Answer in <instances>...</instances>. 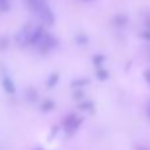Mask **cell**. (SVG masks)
<instances>
[{
  "label": "cell",
  "mask_w": 150,
  "mask_h": 150,
  "mask_svg": "<svg viewBox=\"0 0 150 150\" xmlns=\"http://www.w3.org/2000/svg\"><path fill=\"white\" fill-rule=\"evenodd\" d=\"M32 11L37 15L39 20L42 24H45V25H52V24L54 23V16H53V13H52L51 8L45 4V1H42V3L37 4L36 7H33Z\"/></svg>",
  "instance_id": "obj_1"
},
{
  "label": "cell",
  "mask_w": 150,
  "mask_h": 150,
  "mask_svg": "<svg viewBox=\"0 0 150 150\" xmlns=\"http://www.w3.org/2000/svg\"><path fill=\"white\" fill-rule=\"evenodd\" d=\"M57 45V40L54 39L53 36H51V35L45 33L44 35V37L41 39V41L37 44V47H39V51L40 53H47L48 51H51L52 48H54V47Z\"/></svg>",
  "instance_id": "obj_2"
},
{
  "label": "cell",
  "mask_w": 150,
  "mask_h": 150,
  "mask_svg": "<svg viewBox=\"0 0 150 150\" xmlns=\"http://www.w3.org/2000/svg\"><path fill=\"white\" fill-rule=\"evenodd\" d=\"M44 35H45V31H44V27L42 25H37V27H35V28H32L31 33H29L28 44H31V45H37V44L41 41L42 37H44Z\"/></svg>",
  "instance_id": "obj_3"
},
{
  "label": "cell",
  "mask_w": 150,
  "mask_h": 150,
  "mask_svg": "<svg viewBox=\"0 0 150 150\" xmlns=\"http://www.w3.org/2000/svg\"><path fill=\"white\" fill-rule=\"evenodd\" d=\"M82 120L80 118V117H77L76 114H69L68 117L65 118V121H64V127H65L67 132H74L77 129V127L81 125Z\"/></svg>",
  "instance_id": "obj_4"
},
{
  "label": "cell",
  "mask_w": 150,
  "mask_h": 150,
  "mask_svg": "<svg viewBox=\"0 0 150 150\" xmlns=\"http://www.w3.org/2000/svg\"><path fill=\"white\" fill-rule=\"evenodd\" d=\"M32 28H29V27H25V28H23L21 31L19 32V33L16 35V42L17 45L20 47H24L27 45L29 42V33H31Z\"/></svg>",
  "instance_id": "obj_5"
},
{
  "label": "cell",
  "mask_w": 150,
  "mask_h": 150,
  "mask_svg": "<svg viewBox=\"0 0 150 150\" xmlns=\"http://www.w3.org/2000/svg\"><path fill=\"white\" fill-rule=\"evenodd\" d=\"M1 85H3L4 91H6L8 94H13V93H15V91H16L13 81H12V80L9 79V77H4L3 81H1Z\"/></svg>",
  "instance_id": "obj_6"
},
{
  "label": "cell",
  "mask_w": 150,
  "mask_h": 150,
  "mask_svg": "<svg viewBox=\"0 0 150 150\" xmlns=\"http://www.w3.org/2000/svg\"><path fill=\"white\" fill-rule=\"evenodd\" d=\"M27 98H28L29 102H36L37 98H39V96H37V92L35 91V89H28V92H27Z\"/></svg>",
  "instance_id": "obj_7"
},
{
  "label": "cell",
  "mask_w": 150,
  "mask_h": 150,
  "mask_svg": "<svg viewBox=\"0 0 150 150\" xmlns=\"http://www.w3.org/2000/svg\"><path fill=\"white\" fill-rule=\"evenodd\" d=\"M53 108H54V102L52 101V100H45L41 105V110H44V112H49Z\"/></svg>",
  "instance_id": "obj_8"
},
{
  "label": "cell",
  "mask_w": 150,
  "mask_h": 150,
  "mask_svg": "<svg viewBox=\"0 0 150 150\" xmlns=\"http://www.w3.org/2000/svg\"><path fill=\"white\" fill-rule=\"evenodd\" d=\"M89 79H79V80H74L73 82H72V86H74V88H79V86H84V85H88L89 84Z\"/></svg>",
  "instance_id": "obj_9"
},
{
  "label": "cell",
  "mask_w": 150,
  "mask_h": 150,
  "mask_svg": "<svg viewBox=\"0 0 150 150\" xmlns=\"http://www.w3.org/2000/svg\"><path fill=\"white\" fill-rule=\"evenodd\" d=\"M57 81H59V74L52 73L51 76H49V79H48V88H53L54 85L57 84Z\"/></svg>",
  "instance_id": "obj_10"
},
{
  "label": "cell",
  "mask_w": 150,
  "mask_h": 150,
  "mask_svg": "<svg viewBox=\"0 0 150 150\" xmlns=\"http://www.w3.org/2000/svg\"><path fill=\"white\" fill-rule=\"evenodd\" d=\"M127 21V17L125 16V15H117L116 17H114V23L117 24V25H125Z\"/></svg>",
  "instance_id": "obj_11"
},
{
  "label": "cell",
  "mask_w": 150,
  "mask_h": 150,
  "mask_svg": "<svg viewBox=\"0 0 150 150\" xmlns=\"http://www.w3.org/2000/svg\"><path fill=\"white\" fill-rule=\"evenodd\" d=\"M108 71H105V69H98L97 71V79L101 80V81H105V80L108 79Z\"/></svg>",
  "instance_id": "obj_12"
},
{
  "label": "cell",
  "mask_w": 150,
  "mask_h": 150,
  "mask_svg": "<svg viewBox=\"0 0 150 150\" xmlns=\"http://www.w3.org/2000/svg\"><path fill=\"white\" fill-rule=\"evenodd\" d=\"M9 9V0H0V11L7 12Z\"/></svg>",
  "instance_id": "obj_13"
},
{
  "label": "cell",
  "mask_w": 150,
  "mask_h": 150,
  "mask_svg": "<svg viewBox=\"0 0 150 150\" xmlns=\"http://www.w3.org/2000/svg\"><path fill=\"white\" fill-rule=\"evenodd\" d=\"M8 45H9L8 37H1V39H0V49H1V51H4V49L8 48Z\"/></svg>",
  "instance_id": "obj_14"
},
{
  "label": "cell",
  "mask_w": 150,
  "mask_h": 150,
  "mask_svg": "<svg viewBox=\"0 0 150 150\" xmlns=\"http://www.w3.org/2000/svg\"><path fill=\"white\" fill-rule=\"evenodd\" d=\"M104 60H105V57L102 56V54H98V56H94V59H93V62H94V65H101L102 62H104Z\"/></svg>",
  "instance_id": "obj_15"
},
{
  "label": "cell",
  "mask_w": 150,
  "mask_h": 150,
  "mask_svg": "<svg viewBox=\"0 0 150 150\" xmlns=\"http://www.w3.org/2000/svg\"><path fill=\"white\" fill-rule=\"evenodd\" d=\"M76 40L79 41V44H88V37L84 36V35H79L76 37Z\"/></svg>",
  "instance_id": "obj_16"
},
{
  "label": "cell",
  "mask_w": 150,
  "mask_h": 150,
  "mask_svg": "<svg viewBox=\"0 0 150 150\" xmlns=\"http://www.w3.org/2000/svg\"><path fill=\"white\" fill-rule=\"evenodd\" d=\"M92 106H93V104H92V102H84V104L80 105V109L86 110V109H92Z\"/></svg>",
  "instance_id": "obj_17"
},
{
  "label": "cell",
  "mask_w": 150,
  "mask_h": 150,
  "mask_svg": "<svg viewBox=\"0 0 150 150\" xmlns=\"http://www.w3.org/2000/svg\"><path fill=\"white\" fill-rule=\"evenodd\" d=\"M141 37L144 40H146V41H150V29H149V31H144V32H142Z\"/></svg>",
  "instance_id": "obj_18"
},
{
  "label": "cell",
  "mask_w": 150,
  "mask_h": 150,
  "mask_svg": "<svg viewBox=\"0 0 150 150\" xmlns=\"http://www.w3.org/2000/svg\"><path fill=\"white\" fill-rule=\"evenodd\" d=\"M145 79H146V81H147V84L150 85V69H147L146 72H145Z\"/></svg>",
  "instance_id": "obj_19"
},
{
  "label": "cell",
  "mask_w": 150,
  "mask_h": 150,
  "mask_svg": "<svg viewBox=\"0 0 150 150\" xmlns=\"http://www.w3.org/2000/svg\"><path fill=\"white\" fill-rule=\"evenodd\" d=\"M82 96H84L82 92H74V98H81Z\"/></svg>",
  "instance_id": "obj_20"
},
{
  "label": "cell",
  "mask_w": 150,
  "mask_h": 150,
  "mask_svg": "<svg viewBox=\"0 0 150 150\" xmlns=\"http://www.w3.org/2000/svg\"><path fill=\"white\" fill-rule=\"evenodd\" d=\"M146 25H147V27H149V28H150V20H147V21H146Z\"/></svg>",
  "instance_id": "obj_21"
},
{
  "label": "cell",
  "mask_w": 150,
  "mask_h": 150,
  "mask_svg": "<svg viewBox=\"0 0 150 150\" xmlns=\"http://www.w3.org/2000/svg\"><path fill=\"white\" fill-rule=\"evenodd\" d=\"M37 150H42V149H37Z\"/></svg>",
  "instance_id": "obj_22"
}]
</instances>
